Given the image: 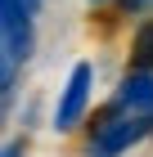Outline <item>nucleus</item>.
<instances>
[{"instance_id":"f03ea898","label":"nucleus","mask_w":153,"mask_h":157,"mask_svg":"<svg viewBox=\"0 0 153 157\" xmlns=\"http://www.w3.org/2000/svg\"><path fill=\"white\" fill-rule=\"evenodd\" d=\"M149 121L131 117V121H113V126H99V139H95V157H117L122 148H131L135 139L144 135Z\"/></svg>"},{"instance_id":"7ed1b4c3","label":"nucleus","mask_w":153,"mask_h":157,"mask_svg":"<svg viewBox=\"0 0 153 157\" xmlns=\"http://www.w3.org/2000/svg\"><path fill=\"white\" fill-rule=\"evenodd\" d=\"M117 103L149 112L153 108V72H126V81H122V90H117Z\"/></svg>"},{"instance_id":"f257e3e1","label":"nucleus","mask_w":153,"mask_h":157,"mask_svg":"<svg viewBox=\"0 0 153 157\" xmlns=\"http://www.w3.org/2000/svg\"><path fill=\"white\" fill-rule=\"evenodd\" d=\"M90 81H95V67H90V63H77L72 76H68V85H63L59 112H54V126H59V130H72V126L81 121L86 103H90Z\"/></svg>"},{"instance_id":"39448f33","label":"nucleus","mask_w":153,"mask_h":157,"mask_svg":"<svg viewBox=\"0 0 153 157\" xmlns=\"http://www.w3.org/2000/svg\"><path fill=\"white\" fill-rule=\"evenodd\" d=\"M5 157H23V148H18V144H9V148H5Z\"/></svg>"},{"instance_id":"20e7f679","label":"nucleus","mask_w":153,"mask_h":157,"mask_svg":"<svg viewBox=\"0 0 153 157\" xmlns=\"http://www.w3.org/2000/svg\"><path fill=\"white\" fill-rule=\"evenodd\" d=\"M131 59H135V72H149L153 67V18L135 32V45H131Z\"/></svg>"}]
</instances>
